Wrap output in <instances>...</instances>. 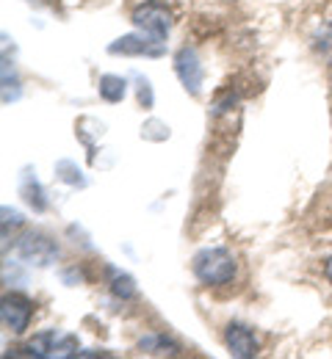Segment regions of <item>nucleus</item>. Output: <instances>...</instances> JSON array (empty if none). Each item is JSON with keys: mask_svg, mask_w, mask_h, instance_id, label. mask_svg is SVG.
I'll return each mask as SVG.
<instances>
[{"mask_svg": "<svg viewBox=\"0 0 332 359\" xmlns=\"http://www.w3.org/2000/svg\"><path fill=\"white\" fill-rule=\"evenodd\" d=\"M8 222H11V226H20V224H22V216H20L17 210L3 208V232H8Z\"/></svg>", "mask_w": 332, "mask_h": 359, "instance_id": "dca6fc26", "label": "nucleus"}, {"mask_svg": "<svg viewBox=\"0 0 332 359\" xmlns=\"http://www.w3.org/2000/svg\"><path fill=\"white\" fill-rule=\"evenodd\" d=\"M55 172L61 175V180H67L69 185H78V188L86 185V177L81 175V169H75V163H69V161H61V163L55 166Z\"/></svg>", "mask_w": 332, "mask_h": 359, "instance_id": "ddd939ff", "label": "nucleus"}, {"mask_svg": "<svg viewBox=\"0 0 332 359\" xmlns=\"http://www.w3.org/2000/svg\"><path fill=\"white\" fill-rule=\"evenodd\" d=\"M20 191H22V196H25V202L36 210V213H42V210H48V199H45V191H42V185H39V180L34 177L31 172H25L22 180H20Z\"/></svg>", "mask_w": 332, "mask_h": 359, "instance_id": "9d476101", "label": "nucleus"}, {"mask_svg": "<svg viewBox=\"0 0 332 359\" xmlns=\"http://www.w3.org/2000/svg\"><path fill=\"white\" fill-rule=\"evenodd\" d=\"M139 102H142L144 108L152 105V89H150V81L147 78H139Z\"/></svg>", "mask_w": 332, "mask_h": 359, "instance_id": "2eb2a0df", "label": "nucleus"}, {"mask_svg": "<svg viewBox=\"0 0 332 359\" xmlns=\"http://www.w3.org/2000/svg\"><path fill=\"white\" fill-rule=\"evenodd\" d=\"M111 293H114L117 299H136L139 287H136L133 276H128V273H117V276L111 279Z\"/></svg>", "mask_w": 332, "mask_h": 359, "instance_id": "f8f14e48", "label": "nucleus"}, {"mask_svg": "<svg viewBox=\"0 0 332 359\" xmlns=\"http://www.w3.org/2000/svg\"><path fill=\"white\" fill-rule=\"evenodd\" d=\"M28 357H78V340L61 332H42L25 346Z\"/></svg>", "mask_w": 332, "mask_h": 359, "instance_id": "20e7f679", "label": "nucleus"}, {"mask_svg": "<svg viewBox=\"0 0 332 359\" xmlns=\"http://www.w3.org/2000/svg\"><path fill=\"white\" fill-rule=\"evenodd\" d=\"M97 91L105 102H122L125 94H128V81L119 78V75H102L97 81Z\"/></svg>", "mask_w": 332, "mask_h": 359, "instance_id": "9b49d317", "label": "nucleus"}, {"mask_svg": "<svg viewBox=\"0 0 332 359\" xmlns=\"http://www.w3.org/2000/svg\"><path fill=\"white\" fill-rule=\"evenodd\" d=\"M131 22L142 31V34H150L155 39H166L169 31H172V8L161 0H147L142 6H136Z\"/></svg>", "mask_w": 332, "mask_h": 359, "instance_id": "f03ea898", "label": "nucleus"}, {"mask_svg": "<svg viewBox=\"0 0 332 359\" xmlns=\"http://www.w3.org/2000/svg\"><path fill=\"white\" fill-rule=\"evenodd\" d=\"M175 75L180 78L183 89L189 91V94H199V91H202V83H205V69H202L199 55H197L191 47L178 50V55H175Z\"/></svg>", "mask_w": 332, "mask_h": 359, "instance_id": "423d86ee", "label": "nucleus"}, {"mask_svg": "<svg viewBox=\"0 0 332 359\" xmlns=\"http://www.w3.org/2000/svg\"><path fill=\"white\" fill-rule=\"evenodd\" d=\"M0 318H3V326L14 334H22L28 326H31V318H34V304L31 299H25L22 293H6L3 296V307H0Z\"/></svg>", "mask_w": 332, "mask_h": 359, "instance_id": "39448f33", "label": "nucleus"}, {"mask_svg": "<svg viewBox=\"0 0 332 359\" xmlns=\"http://www.w3.org/2000/svg\"><path fill=\"white\" fill-rule=\"evenodd\" d=\"M139 348H142L144 354H155V357H178L180 354V346L172 337H166L164 332H155V334L142 337L139 340Z\"/></svg>", "mask_w": 332, "mask_h": 359, "instance_id": "1a4fd4ad", "label": "nucleus"}, {"mask_svg": "<svg viewBox=\"0 0 332 359\" xmlns=\"http://www.w3.org/2000/svg\"><path fill=\"white\" fill-rule=\"evenodd\" d=\"M191 271L205 287H222V285H230L236 279L238 263L233 252H227L222 246H211V249H202L194 255Z\"/></svg>", "mask_w": 332, "mask_h": 359, "instance_id": "f257e3e1", "label": "nucleus"}, {"mask_svg": "<svg viewBox=\"0 0 332 359\" xmlns=\"http://www.w3.org/2000/svg\"><path fill=\"white\" fill-rule=\"evenodd\" d=\"M111 55H164V39H155L150 34H128L108 45Z\"/></svg>", "mask_w": 332, "mask_h": 359, "instance_id": "0eeeda50", "label": "nucleus"}, {"mask_svg": "<svg viewBox=\"0 0 332 359\" xmlns=\"http://www.w3.org/2000/svg\"><path fill=\"white\" fill-rule=\"evenodd\" d=\"M225 346L238 359H252L258 357V351H260V343H258L255 332L246 323H238V320L227 323V329H225Z\"/></svg>", "mask_w": 332, "mask_h": 359, "instance_id": "6e6552de", "label": "nucleus"}, {"mask_svg": "<svg viewBox=\"0 0 332 359\" xmlns=\"http://www.w3.org/2000/svg\"><path fill=\"white\" fill-rule=\"evenodd\" d=\"M17 255L20 260H25L28 266H50L55 257H58V243L42 235V232H28L17 241Z\"/></svg>", "mask_w": 332, "mask_h": 359, "instance_id": "7ed1b4c3", "label": "nucleus"}, {"mask_svg": "<svg viewBox=\"0 0 332 359\" xmlns=\"http://www.w3.org/2000/svg\"><path fill=\"white\" fill-rule=\"evenodd\" d=\"M324 276H327V282L332 285V255L324 260Z\"/></svg>", "mask_w": 332, "mask_h": 359, "instance_id": "f3484780", "label": "nucleus"}, {"mask_svg": "<svg viewBox=\"0 0 332 359\" xmlns=\"http://www.w3.org/2000/svg\"><path fill=\"white\" fill-rule=\"evenodd\" d=\"M316 53L332 64V25H324L319 31V36H316Z\"/></svg>", "mask_w": 332, "mask_h": 359, "instance_id": "4468645a", "label": "nucleus"}]
</instances>
